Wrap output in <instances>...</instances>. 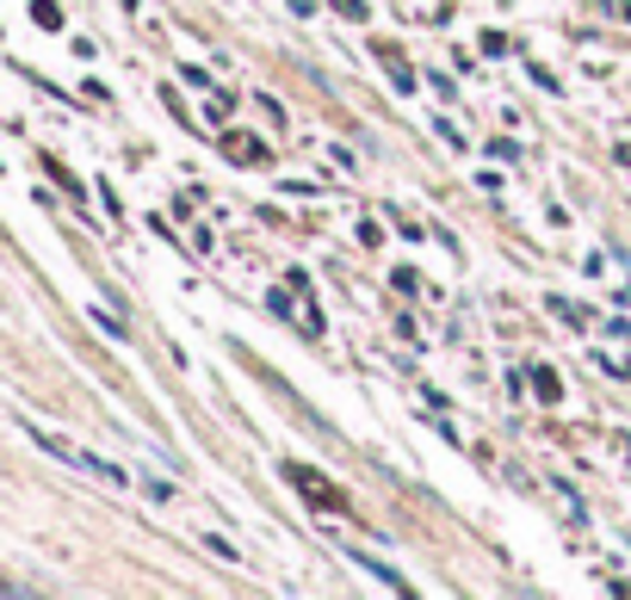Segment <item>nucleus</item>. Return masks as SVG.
Listing matches in <instances>:
<instances>
[{"instance_id":"20e7f679","label":"nucleus","mask_w":631,"mask_h":600,"mask_svg":"<svg viewBox=\"0 0 631 600\" xmlns=\"http://www.w3.org/2000/svg\"><path fill=\"white\" fill-rule=\"evenodd\" d=\"M223 149H230L235 161H260V143H248V136H230V143H223Z\"/></svg>"},{"instance_id":"f03ea898","label":"nucleus","mask_w":631,"mask_h":600,"mask_svg":"<svg viewBox=\"0 0 631 600\" xmlns=\"http://www.w3.org/2000/svg\"><path fill=\"white\" fill-rule=\"evenodd\" d=\"M347 558L360 563L365 576H378V581H390V588H402V576H397V570H390V563H378V558H365V551H347Z\"/></svg>"},{"instance_id":"7ed1b4c3","label":"nucleus","mask_w":631,"mask_h":600,"mask_svg":"<svg viewBox=\"0 0 631 600\" xmlns=\"http://www.w3.org/2000/svg\"><path fill=\"white\" fill-rule=\"evenodd\" d=\"M533 390H538V403H557V396H563V384H557V378H551L545 366L533 371Z\"/></svg>"},{"instance_id":"f257e3e1","label":"nucleus","mask_w":631,"mask_h":600,"mask_svg":"<svg viewBox=\"0 0 631 600\" xmlns=\"http://www.w3.org/2000/svg\"><path fill=\"white\" fill-rule=\"evenodd\" d=\"M286 477H291L298 489H304V495H310L316 507H341V489H335V483H323V477H316L310 465H286Z\"/></svg>"},{"instance_id":"39448f33","label":"nucleus","mask_w":631,"mask_h":600,"mask_svg":"<svg viewBox=\"0 0 631 600\" xmlns=\"http://www.w3.org/2000/svg\"><path fill=\"white\" fill-rule=\"evenodd\" d=\"M94 322H99V329H106V334H112V341H124V334H131V329H124V322H118V316H106V310H94Z\"/></svg>"}]
</instances>
